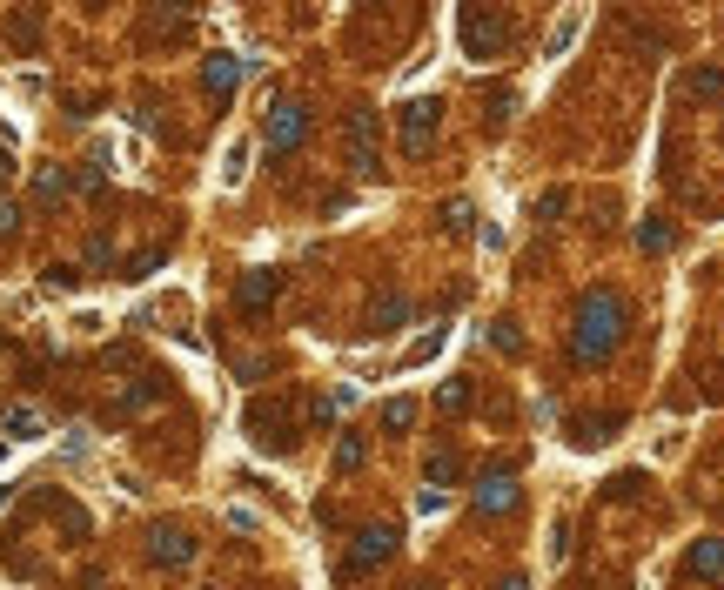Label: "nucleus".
Instances as JSON below:
<instances>
[{"label":"nucleus","mask_w":724,"mask_h":590,"mask_svg":"<svg viewBox=\"0 0 724 590\" xmlns=\"http://www.w3.org/2000/svg\"><path fill=\"white\" fill-rule=\"evenodd\" d=\"M684 94L691 101H724V68H691L684 74Z\"/></svg>","instance_id":"obj_14"},{"label":"nucleus","mask_w":724,"mask_h":590,"mask_svg":"<svg viewBox=\"0 0 724 590\" xmlns=\"http://www.w3.org/2000/svg\"><path fill=\"white\" fill-rule=\"evenodd\" d=\"M409 423H416V403H403V396H396V403H383V430H396V436H403Z\"/></svg>","instance_id":"obj_16"},{"label":"nucleus","mask_w":724,"mask_h":590,"mask_svg":"<svg viewBox=\"0 0 724 590\" xmlns=\"http://www.w3.org/2000/svg\"><path fill=\"white\" fill-rule=\"evenodd\" d=\"M61 195H68V168H54V161H47L41 175H34V202H41V208H54Z\"/></svg>","instance_id":"obj_15"},{"label":"nucleus","mask_w":724,"mask_h":590,"mask_svg":"<svg viewBox=\"0 0 724 590\" xmlns=\"http://www.w3.org/2000/svg\"><path fill=\"white\" fill-rule=\"evenodd\" d=\"M456 41H463V54H476V61H497L503 54V14L463 7V14H456Z\"/></svg>","instance_id":"obj_2"},{"label":"nucleus","mask_w":724,"mask_h":590,"mask_svg":"<svg viewBox=\"0 0 724 590\" xmlns=\"http://www.w3.org/2000/svg\"><path fill=\"white\" fill-rule=\"evenodd\" d=\"M88 262H94V269H108V262H114V242H108V235H94V242H88Z\"/></svg>","instance_id":"obj_25"},{"label":"nucleus","mask_w":724,"mask_h":590,"mask_svg":"<svg viewBox=\"0 0 724 590\" xmlns=\"http://www.w3.org/2000/svg\"><path fill=\"white\" fill-rule=\"evenodd\" d=\"M436 121H443V101H409V108H403V148H409V155H430Z\"/></svg>","instance_id":"obj_3"},{"label":"nucleus","mask_w":724,"mask_h":590,"mask_svg":"<svg viewBox=\"0 0 724 590\" xmlns=\"http://www.w3.org/2000/svg\"><path fill=\"white\" fill-rule=\"evenodd\" d=\"M302 135H309V108H302V101H275L269 108V148L275 155H289Z\"/></svg>","instance_id":"obj_4"},{"label":"nucleus","mask_w":724,"mask_h":590,"mask_svg":"<svg viewBox=\"0 0 724 590\" xmlns=\"http://www.w3.org/2000/svg\"><path fill=\"white\" fill-rule=\"evenodd\" d=\"M443 215H450V222H443V228H450V235H463V228H470V215H476V208H470V202H450V208H443Z\"/></svg>","instance_id":"obj_22"},{"label":"nucleus","mask_w":724,"mask_h":590,"mask_svg":"<svg viewBox=\"0 0 724 590\" xmlns=\"http://www.w3.org/2000/svg\"><path fill=\"white\" fill-rule=\"evenodd\" d=\"M336 463H342V470H356V463H362V443H356V436H342V450H336Z\"/></svg>","instance_id":"obj_26"},{"label":"nucleus","mask_w":724,"mask_h":590,"mask_svg":"<svg viewBox=\"0 0 724 590\" xmlns=\"http://www.w3.org/2000/svg\"><path fill=\"white\" fill-rule=\"evenodd\" d=\"M684 570H691V577H724V544L718 537H698L691 557H684Z\"/></svg>","instance_id":"obj_13"},{"label":"nucleus","mask_w":724,"mask_h":590,"mask_svg":"<svg viewBox=\"0 0 724 590\" xmlns=\"http://www.w3.org/2000/svg\"><path fill=\"white\" fill-rule=\"evenodd\" d=\"M456 477V456H430V483H450Z\"/></svg>","instance_id":"obj_27"},{"label":"nucleus","mask_w":724,"mask_h":590,"mask_svg":"<svg viewBox=\"0 0 724 590\" xmlns=\"http://www.w3.org/2000/svg\"><path fill=\"white\" fill-rule=\"evenodd\" d=\"M235 81H242V61H235V54H208V61H202V88L215 94V101L235 94Z\"/></svg>","instance_id":"obj_11"},{"label":"nucleus","mask_w":724,"mask_h":590,"mask_svg":"<svg viewBox=\"0 0 724 590\" xmlns=\"http://www.w3.org/2000/svg\"><path fill=\"white\" fill-rule=\"evenodd\" d=\"M624 342V295L617 289H590L577 302V329H570V356L577 363H604Z\"/></svg>","instance_id":"obj_1"},{"label":"nucleus","mask_w":724,"mask_h":590,"mask_svg":"<svg viewBox=\"0 0 724 590\" xmlns=\"http://www.w3.org/2000/svg\"><path fill=\"white\" fill-rule=\"evenodd\" d=\"M436 409H450V416H456V409H470V383H443V396H436Z\"/></svg>","instance_id":"obj_19"},{"label":"nucleus","mask_w":724,"mask_h":590,"mask_svg":"<svg viewBox=\"0 0 724 590\" xmlns=\"http://www.w3.org/2000/svg\"><path fill=\"white\" fill-rule=\"evenodd\" d=\"M510 108H517V94H490V128H503V121H510Z\"/></svg>","instance_id":"obj_23"},{"label":"nucleus","mask_w":724,"mask_h":590,"mask_svg":"<svg viewBox=\"0 0 724 590\" xmlns=\"http://www.w3.org/2000/svg\"><path fill=\"white\" fill-rule=\"evenodd\" d=\"M436 349H443V329H430V336L416 342V349H409V356H403V369H423V363H430V356H436Z\"/></svg>","instance_id":"obj_18"},{"label":"nucleus","mask_w":724,"mask_h":590,"mask_svg":"<svg viewBox=\"0 0 724 590\" xmlns=\"http://www.w3.org/2000/svg\"><path fill=\"white\" fill-rule=\"evenodd\" d=\"M476 510H483V517H503V510H517V477H510V470H490V477L476 483Z\"/></svg>","instance_id":"obj_6"},{"label":"nucleus","mask_w":724,"mask_h":590,"mask_svg":"<svg viewBox=\"0 0 724 590\" xmlns=\"http://www.w3.org/2000/svg\"><path fill=\"white\" fill-rule=\"evenodd\" d=\"M349 155L362 175H376V114L369 108H349Z\"/></svg>","instance_id":"obj_7"},{"label":"nucleus","mask_w":724,"mask_h":590,"mask_svg":"<svg viewBox=\"0 0 724 590\" xmlns=\"http://www.w3.org/2000/svg\"><path fill=\"white\" fill-rule=\"evenodd\" d=\"M34 34H41V21H34V14H21V21H7V41H14V47H27Z\"/></svg>","instance_id":"obj_21"},{"label":"nucleus","mask_w":724,"mask_h":590,"mask_svg":"<svg viewBox=\"0 0 724 590\" xmlns=\"http://www.w3.org/2000/svg\"><path fill=\"white\" fill-rule=\"evenodd\" d=\"M7 436H41V416H34V409H7Z\"/></svg>","instance_id":"obj_17"},{"label":"nucleus","mask_w":724,"mask_h":590,"mask_svg":"<svg viewBox=\"0 0 724 590\" xmlns=\"http://www.w3.org/2000/svg\"><path fill=\"white\" fill-rule=\"evenodd\" d=\"M21 235V208H0V242H14Z\"/></svg>","instance_id":"obj_28"},{"label":"nucleus","mask_w":724,"mask_h":590,"mask_svg":"<svg viewBox=\"0 0 724 590\" xmlns=\"http://www.w3.org/2000/svg\"><path fill=\"white\" fill-rule=\"evenodd\" d=\"M389 557H396V530H389V523H376V530H362V537H356L349 570H376V564H389Z\"/></svg>","instance_id":"obj_5"},{"label":"nucleus","mask_w":724,"mask_h":590,"mask_svg":"<svg viewBox=\"0 0 724 590\" xmlns=\"http://www.w3.org/2000/svg\"><path fill=\"white\" fill-rule=\"evenodd\" d=\"M148 557H155V564H188V557H195V537L175 530V523H161L155 537H148Z\"/></svg>","instance_id":"obj_10"},{"label":"nucleus","mask_w":724,"mask_h":590,"mask_svg":"<svg viewBox=\"0 0 724 590\" xmlns=\"http://www.w3.org/2000/svg\"><path fill=\"white\" fill-rule=\"evenodd\" d=\"M570 34H577V14H570V21H557V27H550V54H564V47H570Z\"/></svg>","instance_id":"obj_24"},{"label":"nucleus","mask_w":724,"mask_h":590,"mask_svg":"<svg viewBox=\"0 0 724 590\" xmlns=\"http://www.w3.org/2000/svg\"><path fill=\"white\" fill-rule=\"evenodd\" d=\"M275 289H282V275H275V269H249L242 282H235V302L255 316V309H269V302H275Z\"/></svg>","instance_id":"obj_9"},{"label":"nucleus","mask_w":724,"mask_h":590,"mask_svg":"<svg viewBox=\"0 0 724 590\" xmlns=\"http://www.w3.org/2000/svg\"><path fill=\"white\" fill-rule=\"evenodd\" d=\"M409 322V295H376V309H369V336H389V329H403Z\"/></svg>","instance_id":"obj_12"},{"label":"nucleus","mask_w":724,"mask_h":590,"mask_svg":"<svg viewBox=\"0 0 724 590\" xmlns=\"http://www.w3.org/2000/svg\"><path fill=\"white\" fill-rule=\"evenodd\" d=\"M664 242H671V228H664V222H644V228H637V249H664Z\"/></svg>","instance_id":"obj_20"},{"label":"nucleus","mask_w":724,"mask_h":590,"mask_svg":"<svg viewBox=\"0 0 724 590\" xmlns=\"http://www.w3.org/2000/svg\"><path fill=\"white\" fill-rule=\"evenodd\" d=\"M249 430H255L262 450H282V443H289V409H282V403H255L249 409Z\"/></svg>","instance_id":"obj_8"}]
</instances>
